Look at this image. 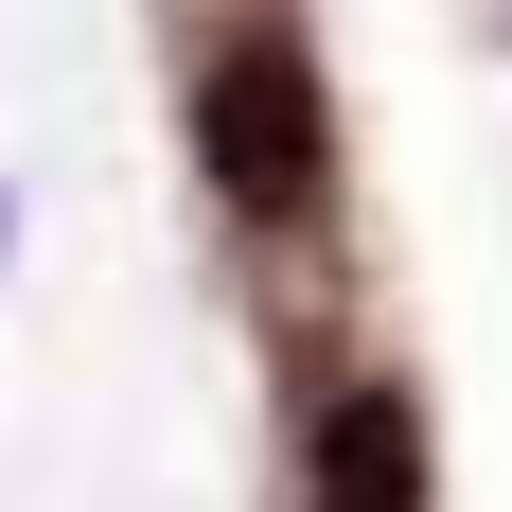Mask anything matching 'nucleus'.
Returning a JSON list of instances; mask_svg holds the SVG:
<instances>
[{
  "instance_id": "1",
  "label": "nucleus",
  "mask_w": 512,
  "mask_h": 512,
  "mask_svg": "<svg viewBox=\"0 0 512 512\" xmlns=\"http://www.w3.org/2000/svg\"><path fill=\"white\" fill-rule=\"evenodd\" d=\"M195 142H212V195L230 212H318V71H301V36L283 18H248V36H212V71H195Z\"/></svg>"
},
{
  "instance_id": "2",
  "label": "nucleus",
  "mask_w": 512,
  "mask_h": 512,
  "mask_svg": "<svg viewBox=\"0 0 512 512\" xmlns=\"http://www.w3.org/2000/svg\"><path fill=\"white\" fill-rule=\"evenodd\" d=\"M318 512H424V424H407V389H354V407L318 424Z\"/></svg>"
},
{
  "instance_id": "3",
  "label": "nucleus",
  "mask_w": 512,
  "mask_h": 512,
  "mask_svg": "<svg viewBox=\"0 0 512 512\" xmlns=\"http://www.w3.org/2000/svg\"><path fill=\"white\" fill-rule=\"evenodd\" d=\"M0 248H18V195H0Z\"/></svg>"
}]
</instances>
